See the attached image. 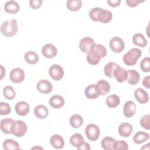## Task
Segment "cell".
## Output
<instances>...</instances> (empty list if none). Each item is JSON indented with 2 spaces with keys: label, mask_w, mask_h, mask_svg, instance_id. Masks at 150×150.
<instances>
[{
  "label": "cell",
  "mask_w": 150,
  "mask_h": 150,
  "mask_svg": "<svg viewBox=\"0 0 150 150\" xmlns=\"http://www.w3.org/2000/svg\"><path fill=\"white\" fill-rule=\"evenodd\" d=\"M96 87L99 96H105L110 91V83L104 80L98 81L96 84Z\"/></svg>",
  "instance_id": "13"
},
{
  "label": "cell",
  "mask_w": 150,
  "mask_h": 150,
  "mask_svg": "<svg viewBox=\"0 0 150 150\" xmlns=\"http://www.w3.org/2000/svg\"><path fill=\"white\" fill-rule=\"evenodd\" d=\"M14 121L12 118H7L2 119L1 121L0 127L1 131L5 134H10L11 132V127Z\"/></svg>",
  "instance_id": "22"
},
{
  "label": "cell",
  "mask_w": 150,
  "mask_h": 150,
  "mask_svg": "<svg viewBox=\"0 0 150 150\" xmlns=\"http://www.w3.org/2000/svg\"><path fill=\"white\" fill-rule=\"evenodd\" d=\"M64 99L63 97L59 95L53 96L49 99L50 106L55 109H59L63 107L64 105Z\"/></svg>",
  "instance_id": "18"
},
{
  "label": "cell",
  "mask_w": 150,
  "mask_h": 150,
  "mask_svg": "<svg viewBox=\"0 0 150 150\" xmlns=\"http://www.w3.org/2000/svg\"><path fill=\"white\" fill-rule=\"evenodd\" d=\"M145 1H141V0H126V3L127 4V5L129 7L131 8H134L135 7L138 5V4L141 3V2H144Z\"/></svg>",
  "instance_id": "42"
},
{
  "label": "cell",
  "mask_w": 150,
  "mask_h": 150,
  "mask_svg": "<svg viewBox=\"0 0 150 150\" xmlns=\"http://www.w3.org/2000/svg\"><path fill=\"white\" fill-rule=\"evenodd\" d=\"M119 65L117 64V63H115L114 62H112L107 63L104 68V72L105 75L109 78L113 77H114V76H113L114 71L115 69Z\"/></svg>",
  "instance_id": "34"
},
{
  "label": "cell",
  "mask_w": 150,
  "mask_h": 150,
  "mask_svg": "<svg viewBox=\"0 0 150 150\" xmlns=\"http://www.w3.org/2000/svg\"><path fill=\"white\" fill-rule=\"evenodd\" d=\"M29 5L30 6L34 9H38L39 8L43 3V1L42 0H30L29 1Z\"/></svg>",
  "instance_id": "41"
},
{
  "label": "cell",
  "mask_w": 150,
  "mask_h": 150,
  "mask_svg": "<svg viewBox=\"0 0 150 150\" xmlns=\"http://www.w3.org/2000/svg\"><path fill=\"white\" fill-rule=\"evenodd\" d=\"M136 105L132 101L129 100L125 102L123 107L124 115L127 118H131L134 116L136 111Z\"/></svg>",
  "instance_id": "15"
},
{
  "label": "cell",
  "mask_w": 150,
  "mask_h": 150,
  "mask_svg": "<svg viewBox=\"0 0 150 150\" xmlns=\"http://www.w3.org/2000/svg\"><path fill=\"white\" fill-rule=\"evenodd\" d=\"M67 9L71 11H77L82 6V2L81 0H68L66 2Z\"/></svg>",
  "instance_id": "33"
},
{
  "label": "cell",
  "mask_w": 150,
  "mask_h": 150,
  "mask_svg": "<svg viewBox=\"0 0 150 150\" xmlns=\"http://www.w3.org/2000/svg\"><path fill=\"white\" fill-rule=\"evenodd\" d=\"M25 61L30 64H35L39 62V58L38 54L33 51H29L24 55Z\"/></svg>",
  "instance_id": "31"
},
{
  "label": "cell",
  "mask_w": 150,
  "mask_h": 150,
  "mask_svg": "<svg viewBox=\"0 0 150 150\" xmlns=\"http://www.w3.org/2000/svg\"><path fill=\"white\" fill-rule=\"evenodd\" d=\"M107 49L101 44L94 45L87 55V61L91 65H96L99 63L101 58L107 55Z\"/></svg>",
  "instance_id": "1"
},
{
  "label": "cell",
  "mask_w": 150,
  "mask_h": 150,
  "mask_svg": "<svg viewBox=\"0 0 150 150\" xmlns=\"http://www.w3.org/2000/svg\"><path fill=\"white\" fill-rule=\"evenodd\" d=\"M15 110L18 115L25 116L29 112L30 106L29 104L25 101H20L16 104Z\"/></svg>",
  "instance_id": "16"
},
{
  "label": "cell",
  "mask_w": 150,
  "mask_h": 150,
  "mask_svg": "<svg viewBox=\"0 0 150 150\" xmlns=\"http://www.w3.org/2000/svg\"><path fill=\"white\" fill-rule=\"evenodd\" d=\"M11 111V108L9 104L5 102L0 103V114L1 115H8Z\"/></svg>",
  "instance_id": "38"
},
{
  "label": "cell",
  "mask_w": 150,
  "mask_h": 150,
  "mask_svg": "<svg viewBox=\"0 0 150 150\" xmlns=\"http://www.w3.org/2000/svg\"><path fill=\"white\" fill-rule=\"evenodd\" d=\"M25 72L19 67L13 69L9 73V78L11 81L14 83H20L25 79Z\"/></svg>",
  "instance_id": "9"
},
{
  "label": "cell",
  "mask_w": 150,
  "mask_h": 150,
  "mask_svg": "<svg viewBox=\"0 0 150 150\" xmlns=\"http://www.w3.org/2000/svg\"><path fill=\"white\" fill-rule=\"evenodd\" d=\"M3 148L5 150L19 149L20 146L18 142L12 139H6L3 142Z\"/></svg>",
  "instance_id": "35"
},
{
  "label": "cell",
  "mask_w": 150,
  "mask_h": 150,
  "mask_svg": "<svg viewBox=\"0 0 150 150\" xmlns=\"http://www.w3.org/2000/svg\"><path fill=\"white\" fill-rule=\"evenodd\" d=\"M149 80H150V76H147L145 77L142 80V85L144 87H146L147 88H150Z\"/></svg>",
  "instance_id": "45"
},
{
  "label": "cell",
  "mask_w": 150,
  "mask_h": 150,
  "mask_svg": "<svg viewBox=\"0 0 150 150\" xmlns=\"http://www.w3.org/2000/svg\"><path fill=\"white\" fill-rule=\"evenodd\" d=\"M5 76V69L2 65H1V77L0 79L2 80Z\"/></svg>",
  "instance_id": "46"
},
{
  "label": "cell",
  "mask_w": 150,
  "mask_h": 150,
  "mask_svg": "<svg viewBox=\"0 0 150 150\" xmlns=\"http://www.w3.org/2000/svg\"><path fill=\"white\" fill-rule=\"evenodd\" d=\"M36 89L38 91L44 94H49L53 90L52 83L46 79L39 80L36 84Z\"/></svg>",
  "instance_id": "10"
},
{
  "label": "cell",
  "mask_w": 150,
  "mask_h": 150,
  "mask_svg": "<svg viewBox=\"0 0 150 150\" xmlns=\"http://www.w3.org/2000/svg\"><path fill=\"white\" fill-rule=\"evenodd\" d=\"M113 76L119 83H122L127 80V71L118 66L114 70Z\"/></svg>",
  "instance_id": "24"
},
{
  "label": "cell",
  "mask_w": 150,
  "mask_h": 150,
  "mask_svg": "<svg viewBox=\"0 0 150 150\" xmlns=\"http://www.w3.org/2000/svg\"><path fill=\"white\" fill-rule=\"evenodd\" d=\"M42 53L43 56L47 59H52L54 58L57 53V48L52 43H47L45 44L42 49Z\"/></svg>",
  "instance_id": "11"
},
{
  "label": "cell",
  "mask_w": 150,
  "mask_h": 150,
  "mask_svg": "<svg viewBox=\"0 0 150 150\" xmlns=\"http://www.w3.org/2000/svg\"><path fill=\"white\" fill-rule=\"evenodd\" d=\"M115 139L110 137H105L102 139L101 145L103 149L105 150H114V145Z\"/></svg>",
  "instance_id": "30"
},
{
  "label": "cell",
  "mask_w": 150,
  "mask_h": 150,
  "mask_svg": "<svg viewBox=\"0 0 150 150\" xmlns=\"http://www.w3.org/2000/svg\"><path fill=\"white\" fill-rule=\"evenodd\" d=\"M27 130V125L23 121L16 120L13 122L11 127V132L14 136L22 137L26 133Z\"/></svg>",
  "instance_id": "5"
},
{
  "label": "cell",
  "mask_w": 150,
  "mask_h": 150,
  "mask_svg": "<svg viewBox=\"0 0 150 150\" xmlns=\"http://www.w3.org/2000/svg\"><path fill=\"white\" fill-rule=\"evenodd\" d=\"M77 149L78 150H90L91 149V147L89 145V144H88L86 142H83L81 145H80L78 147H77Z\"/></svg>",
  "instance_id": "43"
},
{
  "label": "cell",
  "mask_w": 150,
  "mask_h": 150,
  "mask_svg": "<svg viewBox=\"0 0 150 150\" xmlns=\"http://www.w3.org/2000/svg\"><path fill=\"white\" fill-rule=\"evenodd\" d=\"M18 23L14 19L6 20L1 26V32L5 37H12L18 32Z\"/></svg>",
  "instance_id": "3"
},
{
  "label": "cell",
  "mask_w": 150,
  "mask_h": 150,
  "mask_svg": "<svg viewBox=\"0 0 150 150\" xmlns=\"http://www.w3.org/2000/svg\"><path fill=\"white\" fill-rule=\"evenodd\" d=\"M20 9V6L15 1H8L4 5V10L8 13H16Z\"/></svg>",
  "instance_id": "21"
},
{
  "label": "cell",
  "mask_w": 150,
  "mask_h": 150,
  "mask_svg": "<svg viewBox=\"0 0 150 150\" xmlns=\"http://www.w3.org/2000/svg\"><path fill=\"white\" fill-rule=\"evenodd\" d=\"M107 2L111 7L115 8L120 5L121 3V0H107Z\"/></svg>",
  "instance_id": "44"
},
{
  "label": "cell",
  "mask_w": 150,
  "mask_h": 150,
  "mask_svg": "<svg viewBox=\"0 0 150 150\" xmlns=\"http://www.w3.org/2000/svg\"><path fill=\"white\" fill-rule=\"evenodd\" d=\"M105 103L109 108H115L120 104V98L116 94H111L106 98Z\"/></svg>",
  "instance_id": "28"
},
{
  "label": "cell",
  "mask_w": 150,
  "mask_h": 150,
  "mask_svg": "<svg viewBox=\"0 0 150 150\" xmlns=\"http://www.w3.org/2000/svg\"><path fill=\"white\" fill-rule=\"evenodd\" d=\"M3 95L7 100H12L16 96L15 89L11 86H6L3 89Z\"/></svg>",
  "instance_id": "36"
},
{
  "label": "cell",
  "mask_w": 150,
  "mask_h": 150,
  "mask_svg": "<svg viewBox=\"0 0 150 150\" xmlns=\"http://www.w3.org/2000/svg\"><path fill=\"white\" fill-rule=\"evenodd\" d=\"M140 68L141 70L145 73L150 71V59L148 57H144L140 63Z\"/></svg>",
  "instance_id": "37"
},
{
  "label": "cell",
  "mask_w": 150,
  "mask_h": 150,
  "mask_svg": "<svg viewBox=\"0 0 150 150\" xmlns=\"http://www.w3.org/2000/svg\"><path fill=\"white\" fill-rule=\"evenodd\" d=\"M34 114L35 116L39 119L46 118L49 114L47 108L43 105H36L34 108Z\"/></svg>",
  "instance_id": "23"
},
{
  "label": "cell",
  "mask_w": 150,
  "mask_h": 150,
  "mask_svg": "<svg viewBox=\"0 0 150 150\" xmlns=\"http://www.w3.org/2000/svg\"><path fill=\"white\" fill-rule=\"evenodd\" d=\"M118 134L122 137H128L133 131V127L128 122H122L118 127Z\"/></svg>",
  "instance_id": "17"
},
{
  "label": "cell",
  "mask_w": 150,
  "mask_h": 150,
  "mask_svg": "<svg viewBox=\"0 0 150 150\" xmlns=\"http://www.w3.org/2000/svg\"><path fill=\"white\" fill-rule=\"evenodd\" d=\"M142 55V52L137 48H132L123 56V62L127 66H134Z\"/></svg>",
  "instance_id": "4"
},
{
  "label": "cell",
  "mask_w": 150,
  "mask_h": 150,
  "mask_svg": "<svg viewBox=\"0 0 150 150\" xmlns=\"http://www.w3.org/2000/svg\"><path fill=\"white\" fill-rule=\"evenodd\" d=\"M49 74L53 80L59 81L63 77L64 70L59 64H53L49 68Z\"/></svg>",
  "instance_id": "8"
},
{
  "label": "cell",
  "mask_w": 150,
  "mask_h": 150,
  "mask_svg": "<svg viewBox=\"0 0 150 150\" xmlns=\"http://www.w3.org/2000/svg\"><path fill=\"white\" fill-rule=\"evenodd\" d=\"M69 142L73 146L77 148L84 142V138L81 134L75 133L71 136Z\"/></svg>",
  "instance_id": "32"
},
{
  "label": "cell",
  "mask_w": 150,
  "mask_h": 150,
  "mask_svg": "<svg viewBox=\"0 0 150 150\" xmlns=\"http://www.w3.org/2000/svg\"><path fill=\"white\" fill-rule=\"evenodd\" d=\"M133 43L138 46L144 47L147 45L148 42L145 38L144 36L139 33H137L134 35L132 37Z\"/></svg>",
  "instance_id": "27"
},
{
  "label": "cell",
  "mask_w": 150,
  "mask_h": 150,
  "mask_svg": "<svg viewBox=\"0 0 150 150\" xmlns=\"http://www.w3.org/2000/svg\"><path fill=\"white\" fill-rule=\"evenodd\" d=\"M85 133L87 139L91 141H96L100 135V129L95 124H90L85 128Z\"/></svg>",
  "instance_id": "6"
},
{
  "label": "cell",
  "mask_w": 150,
  "mask_h": 150,
  "mask_svg": "<svg viewBox=\"0 0 150 150\" xmlns=\"http://www.w3.org/2000/svg\"><path fill=\"white\" fill-rule=\"evenodd\" d=\"M134 97L139 103L145 104L149 101L148 93L142 88H137L134 91Z\"/></svg>",
  "instance_id": "14"
},
{
  "label": "cell",
  "mask_w": 150,
  "mask_h": 150,
  "mask_svg": "<svg viewBox=\"0 0 150 150\" xmlns=\"http://www.w3.org/2000/svg\"><path fill=\"white\" fill-rule=\"evenodd\" d=\"M89 17L93 21L106 23L111 21L112 14L110 11L99 7H96L90 11Z\"/></svg>",
  "instance_id": "2"
},
{
  "label": "cell",
  "mask_w": 150,
  "mask_h": 150,
  "mask_svg": "<svg viewBox=\"0 0 150 150\" xmlns=\"http://www.w3.org/2000/svg\"><path fill=\"white\" fill-rule=\"evenodd\" d=\"M128 149V144L124 140H119L115 142L114 145V150L117 149H122V150H127Z\"/></svg>",
  "instance_id": "40"
},
{
  "label": "cell",
  "mask_w": 150,
  "mask_h": 150,
  "mask_svg": "<svg viewBox=\"0 0 150 150\" xmlns=\"http://www.w3.org/2000/svg\"><path fill=\"white\" fill-rule=\"evenodd\" d=\"M95 44L96 43L93 39L90 37H84L80 41L79 48L82 52L88 53L91 47Z\"/></svg>",
  "instance_id": "12"
},
{
  "label": "cell",
  "mask_w": 150,
  "mask_h": 150,
  "mask_svg": "<svg viewBox=\"0 0 150 150\" xmlns=\"http://www.w3.org/2000/svg\"><path fill=\"white\" fill-rule=\"evenodd\" d=\"M69 123L73 128H79L83 124V118L81 115L75 114L72 115L70 118Z\"/></svg>",
  "instance_id": "29"
},
{
  "label": "cell",
  "mask_w": 150,
  "mask_h": 150,
  "mask_svg": "<svg viewBox=\"0 0 150 150\" xmlns=\"http://www.w3.org/2000/svg\"><path fill=\"white\" fill-rule=\"evenodd\" d=\"M84 94L87 98L91 100L96 99L99 96V94L97 93L96 90V84H93L88 85L86 87L84 91Z\"/></svg>",
  "instance_id": "25"
},
{
  "label": "cell",
  "mask_w": 150,
  "mask_h": 150,
  "mask_svg": "<svg viewBox=\"0 0 150 150\" xmlns=\"http://www.w3.org/2000/svg\"><path fill=\"white\" fill-rule=\"evenodd\" d=\"M50 143L55 149H62L64 147V141L63 138L59 134H54L50 137Z\"/></svg>",
  "instance_id": "19"
},
{
  "label": "cell",
  "mask_w": 150,
  "mask_h": 150,
  "mask_svg": "<svg viewBox=\"0 0 150 150\" xmlns=\"http://www.w3.org/2000/svg\"><path fill=\"white\" fill-rule=\"evenodd\" d=\"M109 46L111 50L116 53H120L122 52L125 48L124 40L119 37H114L110 39Z\"/></svg>",
  "instance_id": "7"
},
{
  "label": "cell",
  "mask_w": 150,
  "mask_h": 150,
  "mask_svg": "<svg viewBox=\"0 0 150 150\" xmlns=\"http://www.w3.org/2000/svg\"><path fill=\"white\" fill-rule=\"evenodd\" d=\"M140 125L144 128L149 130L150 129V115H144L140 119Z\"/></svg>",
  "instance_id": "39"
},
{
  "label": "cell",
  "mask_w": 150,
  "mask_h": 150,
  "mask_svg": "<svg viewBox=\"0 0 150 150\" xmlns=\"http://www.w3.org/2000/svg\"><path fill=\"white\" fill-rule=\"evenodd\" d=\"M149 138V134L147 132L144 131H138L137 132L133 137V141L137 144H142Z\"/></svg>",
  "instance_id": "26"
},
{
  "label": "cell",
  "mask_w": 150,
  "mask_h": 150,
  "mask_svg": "<svg viewBox=\"0 0 150 150\" xmlns=\"http://www.w3.org/2000/svg\"><path fill=\"white\" fill-rule=\"evenodd\" d=\"M140 80V75L139 73L135 70H128L127 71V82L132 86L138 84Z\"/></svg>",
  "instance_id": "20"
}]
</instances>
